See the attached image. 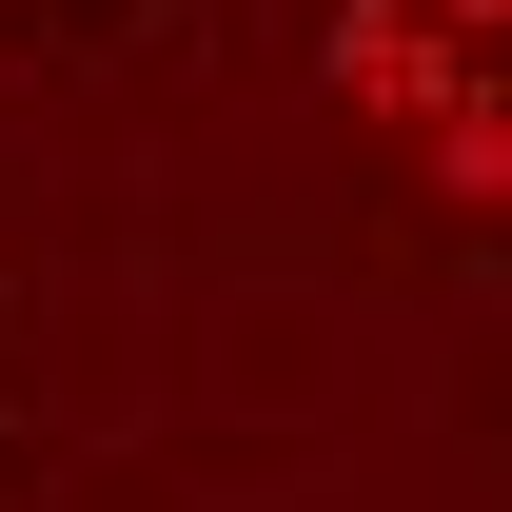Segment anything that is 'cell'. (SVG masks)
Returning <instances> with one entry per match:
<instances>
[{
	"label": "cell",
	"mask_w": 512,
	"mask_h": 512,
	"mask_svg": "<svg viewBox=\"0 0 512 512\" xmlns=\"http://www.w3.org/2000/svg\"><path fill=\"white\" fill-rule=\"evenodd\" d=\"M453 20H493V0H453Z\"/></svg>",
	"instance_id": "1"
}]
</instances>
